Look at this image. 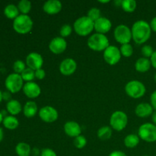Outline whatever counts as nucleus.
<instances>
[{
    "label": "nucleus",
    "instance_id": "nucleus-1",
    "mask_svg": "<svg viewBox=\"0 0 156 156\" xmlns=\"http://www.w3.org/2000/svg\"><path fill=\"white\" fill-rule=\"evenodd\" d=\"M132 38L137 44H143L150 38L152 29L150 24L145 21H138L132 27Z\"/></svg>",
    "mask_w": 156,
    "mask_h": 156
},
{
    "label": "nucleus",
    "instance_id": "nucleus-2",
    "mask_svg": "<svg viewBox=\"0 0 156 156\" xmlns=\"http://www.w3.org/2000/svg\"><path fill=\"white\" fill-rule=\"evenodd\" d=\"M73 27L76 34L80 36H87L94 29V22L88 16H83L75 21Z\"/></svg>",
    "mask_w": 156,
    "mask_h": 156
},
{
    "label": "nucleus",
    "instance_id": "nucleus-3",
    "mask_svg": "<svg viewBox=\"0 0 156 156\" xmlns=\"http://www.w3.org/2000/svg\"><path fill=\"white\" fill-rule=\"evenodd\" d=\"M88 46L94 51H103L109 47V41L105 34L96 33L88 38Z\"/></svg>",
    "mask_w": 156,
    "mask_h": 156
},
{
    "label": "nucleus",
    "instance_id": "nucleus-4",
    "mask_svg": "<svg viewBox=\"0 0 156 156\" xmlns=\"http://www.w3.org/2000/svg\"><path fill=\"white\" fill-rule=\"evenodd\" d=\"M33 21L27 15H20L13 21V28L18 33L24 34L31 30Z\"/></svg>",
    "mask_w": 156,
    "mask_h": 156
},
{
    "label": "nucleus",
    "instance_id": "nucleus-5",
    "mask_svg": "<svg viewBox=\"0 0 156 156\" xmlns=\"http://www.w3.org/2000/svg\"><path fill=\"white\" fill-rule=\"evenodd\" d=\"M146 87L140 81H131L125 87V91L129 97L133 98H140L146 93Z\"/></svg>",
    "mask_w": 156,
    "mask_h": 156
},
{
    "label": "nucleus",
    "instance_id": "nucleus-6",
    "mask_svg": "<svg viewBox=\"0 0 156 156\" xmlns=\"http://www.w3.org/2000/svg\"><path fill=\"white\" fill-rule=\"evenodd\" d=\"M140 138L147 143L156 141V126L152 123H144L140 127L138 131Z\"/></svg>",
    "mask_w": 156,
    "mask_h": 156
},
{
    "label": "nucleus",
    "instance_id": "nucleus-7",
    "mask_svg": "<svg viewBox=\"0 0 156 156\" xmlns=\"http://www.w3.org/2000/svg\"><path fill=\"white\" fill-rule=\"evenodd\" d=\"M128 118L126 114L123 111H115L113 113L110 120L111 127L117 131H121L126 126Z\"/></svg>",
    "mask_w": 156,
    "mask_h": 156
},
{
    "label": "nucleus",
    "instance_id": "nucleus-8",
    "mask_svg": "<svg viewBox=\"0 0 156 156\" xmlns=\"http://www.w3.org/2000/svg\"><path fill=\"white\" fill-rule=\"evenodd\" d=\"M114 38L122 45L129 44L132 39V31L127 26L120 24L117 26L114 30Z\"/></svg>",
    "mask_w": 156,
    "mask_h": 156
},
{
    "label": "nucleus",
    "instance_id": "nucleus-9",
    "mask_svg": "<svg viewBox=\"0 0 156 156\" xmlns=\"http://www.w3.org/2000/svg\"><path fill=\"white\" fill-rule=\"evenodd\" d=\"M23 79L21 75L17 73L10 74L5 79V87L10 92H18L23 87Z\"/></svg>",
    "mask_w": 156,
    "mask_h": 156
},
{
    "label": "nucleus",
    "instance_id": "nucleus-10",
    "mask_svg": "<svg viewBox=\"0 0 156 156\" xmlns=\"http://www.w3.org/2000/svg\"><path fill=\"white\" fill-rule=\"evenodd\" d=\"M121 53L115 46H109L104 52V59L109 65H115L120 61Z\"/></svg>",
    "mask_w": 156,
    "mask_h": 156
},
{
    "label": "nucleus",
    "instance_id": "nucleus-11",
    "mask_svg": "<svg viewBox=\"0 0 156 156\" xmlns=\"http://www.w3.org/2000/svg\"><path fill=\"white\" fill-rule=\"evenodd\" d=\"M40 118L46 123H53L58 119V112L54 108L46 106L39 111Z\"/></svg>",
    "mask_w": 156,
    "mask_h": 156
},
{
    "label": "nucleus",
    "instance_id": "nucleus-12",
    "mask_svg": "<svg viewBox=\"0 0 156 156\" xmlns=\"http://www.w3.org/2000/svg\"><path fill=\"white\" fill-rule=\"evenodd\" d=\"M26 63L28 68L36 71L41 69L44 63V59H43L42 56L39 53H30L27 55L26 58Z\"/></svg>",
    "mask_w": 156,
    "mask_h": 156
},
{
    "label": "nucleus",
    "instance_id": "nucleus-13",
    "mask_svg": "<svg viewBox=\"0 0 156 156\" xmlns=\"http://www.w3.org/2000/svg\"><path fill=\"white\" fill-rule=\"evenodd\" d=\"M77 64L74 59L67 58L63 59L59 65V71L64 76H71L76 72Z\"/></svg>",
    "mask_w": 156,
    "mask_h": 156
},
{
    "label": "nucleus",
    "instance_id": "nucleus-14",
    "mask_svg": "<svg viewBox=\"0 0 156 156\" xmlns=\"http://www.w3.org/2000/svg\"><path fill=\"white\" fill-rule=\"evenodd\" d=\"M67 47L66 41L65 39L60 37L53 38L51 42L49 44V48L52 53L55 54H59V53H63L66 50Z\"/></svg>",
    "mask_w": 156,
    "mask_h": 156
},
{
    "label": "nucleus",
    "instance_id": "nucleus-15",
    "mask_svg": "<svg viewBox=\"0 0 156 156\" xmlns=\"http://www.w3.org/2000/svg\"><path fill=\"white\" fill-rule=\"evenodd\" d=\"M23 91L29 98H36L41 94V88L37 83L33 82H27L23 87Z\"/></svg>",
    "mask_w": 156,
    "mask_h": 156
},
{
    "label": "nucleus",
    "instance_id": "nucleus-16",
    "mask_svg": "<svg viewBox=\"0 0 156 156\" xmlns=\"http://www.w3.org/2000/svg\"><path fill=\"white\" fill-rule=\"evenodd\" d=\"M111 26L112 24L111 21L105 17H101L99 19L94 21V29L98 34H105L111 30Z\"/></svg>",
    "mask_w": 156,
    "mask_h": 156
},
{
    "label": "nucleus",
    "instance_id": "nucleus-17",
    "mask_svg": "<svg viewBox=\"0 0 156 156\" xmlns=\"http://www.w3.org/2000/svg\"><path fill=\"white\" fill-rule=\"evenodd\" d=\"M44 11L49 15H56L62 9V3L59 0H49L44 5Z\"/></svg>",
    "mask_w": 156,
    "mask_h": 156
},
{
    "label": "nucleus",
    "instance_id": "nucleus-18",
    "mask_svg": "<svg viewBox=\"0 0 156 156\" xmlns=\"http://www.w3.org/2000/svg\"><path fill=\"white\" fill-rule=\"evenodd\" d=\"M64 131L66 134L70 137H77L80 136L82 130L78 123L75 121H69L64 125Z\"/></svg>",
    "mask_w": 156,
    "mask_h": 156
},
{
    "label": "nucleus",
    "instance_id": "nucleus-19",
    "mask_svg": "<svg viewBox=\"0 0 156 156\" xmlns=\"http://www.w3.org/2000/svg\"><path fill=\"white\" fill-rule=\"evenodd\" d=\"M135 112L139 117L144 118L153 114V108L150 104L141 103L136 108Z\"/></svg>",
    "mask_w": 156,
    "mask_h": 156
},
{
    "label": "nucleus",
    "instance_id": "nucleus-20",
    "mask_svg": "<svg viewBox=\"0 0 156 156\" xmlns=\"http://www.w3.org/2000/svg\"><path fill=\"white\" fill-rule=\"evenodd\" d=\"M151 65H152V63L149 59L142 57L137 59L135 64V67L136 71L140 72V73H146L148 70H149Z\"/></svg>",
    "mask_w": 156,
    "mask_h": 156
},
{
    "label": "nucleus",
    "instance_id": "nucleus-21",
    "mask_svg": "<svg viewBox=\"0 0 156 156\" xmlns=\"http://www.w3.org/2000/svg\"><path fill=\"white\" fill-rule=\"evenodd\" d=\"M37 112V106L34 101H27L24 107V114L26 117H34Z\"/></svg>",
    "mask_w": 156,
    "mask_h": 156
},
{
    "label": "nucleus",
    "instance_id": "nucleus-22",
    "mask_svg": "<svg viewBox=\"0 0 156 156\" xmlns=\"http://www.w3.org/2000/svg\"><path fill=\"white\" fill-rule=\"evenodd\" d=\"M6 108L12 115H16L21 112V105L20 102L17 100H11L7 103Z\"/></svg>",
    "mask_w": 156,
    "mask_h": 156
},
{
    "label": "nucleus",
    "instance_id": "nucleus-23",
    "mask_svg": "<svg viewBox=\"0 0 156 156\" xmlns=\"http://www.w3.org/2000/svg\"><path fill=\"white\" fill-rule=\"evenodd\" d=\"M4 13L7 18H11V19H15L18 16L19 10L16 5L13 4H9L5 8Z\"/></svg>",
    "mask_w": 156,
    "mask_h": 156
},
{
    "label": "nucleus",
    "instance_id": "nucleus-24",
    "mask_svg": "<svg viewBox=\"0 0 156 156\" xmlns=\"http://www.w3.org/2000/svg\"><path fill=\"white\" fill-rule=\"evenodd\" d=\"M3 125L5 127L9 129H15L18 126V120L16 117L13 116H7L3 119Z\"/></svg>",
    "mask_w": 156,
    "mask_h": 156
},
{
    "label": "nucleus",
    "instance_id": "nucleus-25",
    "mask_svg": "<svg viewBox=\"0 0 156 156\" xmlns=\"http://www.w3.org/2000/svg\"><path fill=\"white\" fill-rule=\"evenodd\" d=\"M15 152L18 156H29L30 154V147L27 143H20L15 147Z\"/></svg>",
    "mask_w": 156,
    "mask_h": 156
},
{
    "label": "nucleus",
    "instance_id": "nucleus-26",
    "mask_svg": "<svg viewBox=\"0 0 156 156\" xmlns=\"http://www.w3.org/2000/svg\"><path fill=\"white\" fill-rule=\"evenodd\" d=\"M140 143V138L135 134H129L124 139V144L127 148H135Z\"/></svg>",
    "mask_w": 156,
    "mask_h": 156
},
{
    "label": "nucleus",
    "instance_id": "nucleus-27",
    "mask_svg": "<svg viewBox=\"0 0 156 156\" xmlns=\"http://www.w3.org/2000/svg\"><path fill=\"white\" fill-rule=\"evenodd\" d=\"M112 135V130L109 126H102L98 131V136L100 140L105 141L109 140Z\"/></svg>",
    "mask_w": 156,
    "mask_h": 156
},
{
    "label": "nucleus",
    "instance_id": "nucleus-28",
    "mask_svg": "<svg viewBox=\"0 0 156 156\" xmlns=\"http://www.w3.org/2000/svg\"><path fill=\"white\" fill-rule=\"evenodd\" d=\"M121 7L126 12H133L136 8V2L134 0H123L122 1Z\"/></svg>",
    "mask_w": 156,
    "mask_h": 156
},
{
    "label": "nucleus",
    "instance_id": "nucleus-29",
    "mask_svg": "<svg viewBox=\"0 0 156 156\" xmlns=\"http://www.w3.org/2000/svg\"><path fill=\"white\" fill-rule=\"evenodd\" d=\"M18 8L22 15H27L31 9V3L28 0H21L18 2Z\"/></svg>",
    "mask_w": 156,
    "mask_h": 156
},
{
    "label": "nucleus",
    "instance_id": "nucleus-30",
    "mask_svg": "<svg viewBox=\"0 0 156 156\" xmlns=\"http://www.w3.org/2000/svg\"><path fill=\"white\" fill-rule=\"evenodd\" d=\"M21 76L24 81H26L27 82H31L35 78V71L30 68H26L22 72V73L21 74Z\"/></svg>",
    "mask_w": 156,
    "mask_h": 156
},
{
    "label": "nucleus",
    "instance_id": "nucleus-31",
    "mask_svg": "<svg viewBox=\"0 0 156 156\" xmlns=\"http://www.w3.org/2000/svg\"><path fill=\"white\" fill-rule=\"evenodd\" d=\"M120 53L125 57H129L132 56L133 53V47L129 44H123L120 49Z\"/></svg>",
    "mask_w": 156,
    "mask_h": 156
},
{
    "label": "nucleus",
    "instance_id": "nucleus-32",
    "mask_svg": "<svg viewBox=\"0 0 156 156\" xmlns=\"http://www.w3.org/2000/svg\"><path fill=\"white\" fill-rule=\"evenodd\" d=\"M73 144H74V146H76L77 149H82V148H84L86 146L87 140L85 136L80 135L75 138Z\"/></svg>",
    "mask_w": 156,
    "mask_h": 156
},
{
    "label": "nucleus",
    "instance_id": "nucleus-33",
    "mask_svg": "<svg viewBox=\"0 0 156 156\" xmlns=\"http://www.w3.org/2000/svg\"><path fill=\"white\" fill-rule=\"evenodd\" d=\"M88 17L94 22L101 18V11L97 8H93L88 11Z\"/></svg>",
    "mask_w": 156,
    "mask_h": 156
},
{
    "label": "nucleus",
    "instance_id": "nucleus-34",
    "mask_svg": "<svg viewBox=\"0 0 156 156\" xmlns=\"http://www.w3.org/2000/svg\"><path fill=\"white\" fill-rule=\"evenodd\" d=\"M13 69L17 74L22 73V72L25 69V64L21 60H16L13 65Z\"/></svg>",
    "mask_w": 156,
    "mask_h": 156
},
{
    "label": "nucleus",
    "instance_id": "nucleus-35",
    "mask_svg": "<svg viewBox=\"0 0 156 156\" xmlns=\"http://www.w3.org/2000/svg\"><path fill=\"white\" fill-rule=\"evenodd\" d=\"M72 30H73V29H72V27L69 24H64L60 28L59 33H60V35L62 37V38L67 37L71 34Z\"/></svg>",
    "mask_w": 156,
    "mask_h": 156
},
{
    "label": "nucleus",
    "instance_id": "nucleus-36",
    "mask_svg": "<svg viewBox=\"0 0 156 156\" xmlns=\"http://www.w3.org/2000/svg\"><path fill=\"white\" fill-rule=\"evenodd\" d=\"M153 53V48L149 45H145L142 48V54L143 55V56L145 58H147V59L149 57L151 58V56H152Z\"/></svg>",
    "mask_w": 156,
    "mask_h": 156
},
{
    "label": "nucleus",
    "instance_id": "nucleus-37",
    "mask_svg": "<svg viewBox=\"0 0 156 156\" xmlns=\"http://www.w3.org/2000/svg\"><path fill=\"white\" fill-rule=\"evenodd\" d=\"M41 156H57L56 152L50 149H44L41 152Z\"/></svg>",
    "mask_w": 156,
    "mask_h": 156
},
{
    "label": "nucleus",
    "instance_id": "nucleus-38",
    "mask_svg": "<svg viewBox=\"0 0 156 156\" xmlns=\"http://www.w3.org/2000/svg\"><path fill=\"white\" fill-rule=\"evenodd\" d=\"M45 71L44 69H37L35 71V78H37L39 80L44 79L45 78Z\"/></svg>",
    "mask_w": 156,
    "mask_h": 156
},
{
    "label": "nucleus",
    "instance_id": "nucleus-39",
    "mask_svg": "<svg viewBox=\"0 0 156 156\" xmlns=\"http://www.w3.org/2000/svg\"><path fill=\"white\" fill-rule=\"evenodd\" d=\"M150 101H151V104H152L151 105H152V108H153L154 109H155L156 111V91H154V92L152 94V95H151Z\"/></svg>",
    "mask_w": 156,
    "mask_h": 156
},
{
    "label": "nucleus",
    "instance_id": "nucleus-40",
    "mask_svg": "<svg viewBox=\"0 0 156 156\" xmlns=\"http://www.w3.org/2000/svg\"><path fill=\"white\" fill-rule=\"evenodd\" d=\"M109 156H126V155L121 151H114L110 154Z\"/></svg>",
    "mask_w": 156,
    "mask_h": 156
},
{
    "label": "nucleus",
    "instance_id": "nucleus-41",
    "mask_svg": "<svg viewBox=\"0 0 156 156\" xmlns=\"http://www.w3.org/2000/svg\"><path fill=\"white\" fill-rule=\"evenodd\" d=\"M151 63H152V66L154 67V68L156 69V51H154L153 54L151 56Z\"/></svg>",
    "mask_w": 156,
    "mask_h": 156
},
{
    "label": "nucleus",
    "instance_id": "nucleus-42",
    "mask_svg": "<svg viewBox=\"0 0 156 156\" xmlns=\"http://www.w3.org/2000/svg\"><path fill=\"white\" fill-rule=\"evenodd\" d=\"M150 27L153 31L156 32V17H155L154 18H152V20L151 21Z\"/></svg>",
    "mask_w": 156,
    "mask_h": 156
},
{
    "label": "nucleus",
    "instance_id": "nucleus-43",
    "mask_svg": "<svg viewBox=\"0 0 156 156\" xmlns=\"http://www.w3.org/2000/svg\"><path fill=\"white\" fill-rule=\"evenodd\" d=\"M10 98H11V94L9 91H4V92L2 93V99L7 101L9 100V99H10Z\"/></svg>",
    "mask_w": 156,
    "mask_h": 156
},
{
    "label": "nucleus",
    "instance_id": "nucleus-44",
    "mask_svg": "<svg viewBox=\"0 0 156 156\" xmlns=\"http://www.w3.org/2000/svg\"><path fill=\"white\" fill-rule=\"evenodd\" d=\"M152 122L154 123V124L156 126V111H155V112H153V114H152Z\"/></svg>",
    "mask_w": 156,
    "mask_h": 156
},
{
    "label": "nucleus",
    "instance_id": "nucleus-45",
    "mask_svg": "<svg viewBox=\"0 0 156 156\" xmlns=\"http://www.w3.org/2000/svg\"><path fill=\"white\" fill-rule=\"evenodd\" d=\"M2 139H3V131L2 129V128L0 127V142L2 140Z\"/></svg>",
    "mask_w": 156,
    "mask_h": 156
},
{
    "label": "nucleus",
    "instance_id": "nucleus-46",
    "mask_svg": "<svg viewBox=\"0 0 156 156\" xmlns=\"http://www.w3.org/2000/svg\"><path fill=\"white\" fill-rule=\"evenodd\" d=\"M2 117H3L2 114V113L0 112V123H1V122H2V121H3V120H2Z\"/></svg>",
    "mask_w": 156,
    "mask_h": 156
},
{
    "label": "nucleus",
    "instance_id": "nucleus-47",
    "mask_svg": "<svg viewBox=\"0 0 156 156\" xmlns=\"http://www.w3.org/2000/svg\"><path fill=\"white\" fill-rule=\"evenodd\" d=\"M2 100V92L0 90V102H1Z\"/></svg>",
    "mask_w": 156,
    "mask_h": 156
},
{
    "label": "nucleus",
    "instance_id": "nucleus-48",
    "mask_svg": "<svg viewBox=\"0 0 156 156\" xmlns=\"http://www.w3.org/2000/svg\"><path fill=\"white\" fill-rule=\"evenodd\" d=\"M109 0H108V1H99V2L101 3H108L109 2Z\"/></svg>",
    "mask_w": 156,
    "mask_h": 156
},
{
    "label": "nucleus",
    "instance_id": "nucleus-49",
    "mask_svg": "<svg viewBox=\"0 0 156 156\" xmlns=\"http://www.w3.org/2000/svg\"><path fill=\"white\" fill-rule=\"evenodd\" d=\"M154 79H155V81L156 82V74L155 75V77H154Z\"/></svg>",
    "mask_w": 156,
    "mask_h": 156
},
{
    "label": "nucleus",
    "instance_id": "nucleus-50",
    "mask_svg": "<svg viewBox=\"0 0 156 156\" xmlns=\"http://www.w3.org/2000/svg\"><path fill=\"white\" fill-rule=\"evenodd\" d=\"M144 156H149V155H144Z\"/></svg>",
    "mask_w": 156,
    "mask_h": 156
}]
</instances>
